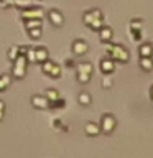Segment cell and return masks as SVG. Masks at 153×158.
<instances>
[{
    "label": "cell",
    "instance_id": "6da1fadb",
    "mask_svg": "<svg viewBox=\"0 0 153 158\" xmlns=\"http://www.w3.org/2000/svg\"><path fill=\"white\" fill-rule=\"evenodd\" d=\"M107 51H109V58H112L117 63H127L128 58H130L127 48L122 46V44H109Z\"/></svg>",
    "mask_w": 153,
    "mask_h": 158
},
{
    "label": "cell",
    "instance_id": "7a4b0ae2",
    "mask_svg": "<svg viewBox=\"0 0 153 158\" xmlns=\"http://www.w3.org/2000/svg\"><path fill=\"white\" fill-rule=\"evenodd\" d=\"M102 12L101 10H89V12L84 15V23L89 25V28L92 30H101L102 25Z\"/></svg>",
    "mask_w": 153,
    "mask_h": 158
},
{
    "label": "cell",
    "instance_id": "3957f363",
    "mask_svg": "<svg viewBox=\"0 0 153 158\" xmlns=\"http://www.w3.org/2000/svg\"><path fill=\"white\" fill-rule=\"evenodd\" d=\"M117 127V118L112 115V114H104L101 118V123H99V128L104 133H112Z\"/></svg>",
    "mask_w": 153,
    "mask_h": 158
},
{
    "label": "cell",
    "instance_id": "277c9868",
    "mask_svg": "<svg viewBox=\"0 0 153 158\" xmlns=\"http://www.w3.org/2000/svg\"><path fill=\"white\" fill-rule=\"evenodd\" d=\"M92 74V66L89 63H82L77 66V79L79 82H87Z\"/></svg>",
    "mask_w": 153,
    "mask_h": 158
},
{
    "label": "cell",
    "instance_id": "5b68a950",
    "mask_svg": "<svg viewBox=\"0 0 153 158\" xmlns=\"http://www.w3.org/2000/svg\"><path fill=\"white\" fill-rule=\"evenodd\" d=\"M140 58H151L153 56V43L151 41H143L138 48Z\"/></svg>",
    "mask_w": 153,
    "mask_h": 158
},
{
    "label": "cell",
    "instance_id": "8992f818",
    "mask_svg": "<svg viewBox=\"0 0 153 158\" xmlns=\"http://www.w3.org/2000/svg\"><path fill=\"white\" fill-rule=\"evenodd\" d=\"M114 69H115V61L112 58L101 59V71L104 74H110V73H114Z\"/></svg>",
    "mask_w": 153,
    "mask_h": 158
},
{
    "label": "cell",
    "instance_id": "52a82bcc",
    "mask_svg": "<svg viewBox=\"0 0 153 158\" xmlns=\"http://www.w3.org/2000/svg\"><path fill=\"white\" fill-rule=\"evenodd\" d=\"M13 74L18 76V77H23V74H25V59H23V56L17 58V63H15V68H13Z\"/></svg>",
    "mask_w": 153,
    "mask_h": 158
},
{
    "label": "cell",
    "instance_id": "ba28073f",
    "mask_svg": "<svg viewBox=\"0 0 153 158\" xmlns=\"http://www.w3.org/2000/svg\"><path fill=\"white\" fill-rule=\"evenodd\" d=\"M72 51H74V54H84L87 51V43L84 40H76L72 43Z\"/></svg>",
    "mask_w": 153,
    "mask_h": 158
},
{
    "label": "cell",
    "instance_id": "9c48e42d",
    "mask_svg": "<svg viewBox=\"0 0 153 158\" xmlns=\"http://www.w3.org/2000/svg\"><path fill=\"white\" fill-rule=\"evenodd\" d=\"M99 36H101L102 43H109L112 40V28L110 27H102L99 30Z\"/></svg>",
    "mask_w": 153,
    "mask_h": 158
},
{
    "label": "cell",
    "instance_id": "30bf717a",
    "mask_svg": "<svg viewBox=\"0 0 153 158\" xmlns=\"http://www.w3.org/2000/svg\"><path fill=\"white\" fill-rule=\"evenodd\" d=\"M48 17H49V20H51V23L56 25V27H61L63 22H64L63 15L59 13V12H56V10H51V12L48 13Z\"/></svg>",
    "mask_w": 153,
    "mask_h": 158
},
{
    "label": "cell",
    "instance_id": "8fae6325",
    "mask_svg": "<svg viewBox=\"0 0 153 158\" xmlns=\"http://www.w3.org/2000/svg\"><path fill=\"white\" fill-rule=\"evenodd\" d=\"M140 68L145 73L153 71V58H140Z\"/></svg>",
    "mask_w": 153,
    "mask_h": 158
},
{
    "label": "cell",
    "instance_id": "7c38bea8",
    "mask_svg": "<svg viewBox=\"0 0 153 158\" xmlns=\"http://www.w3.org/2000/svg\"><path fill=\"white\" fill-rule=\"evenodd\" d=\"M86 133L87 135H91V137H94V135H97L99 132H101V128H99V125L96 122H89V123H86Z\"/></svg>",
    "mask_w": 153,
    "mask_h": 158
},
{
    "label": "cell",
    "instance_id": "4fadbf2b",
    "mask_svg": "<svg viewBox=\"0 0 153 158\" xmlns=\"http://www.w3.org/2000/svg\"><path fill=\"white\" fill-rule=\"evenodd\" d=\"M33 104H35V107H38V109H43V107H46V104H48V99L46 97H41V96H35L33 97Z\"/></svg>",
    "mask_w": 153,
    "mask_h": 158
},
{
    "label": "cell",
    "instance_id": "5bb4252c",
    "mask_svg": "<svg viewBox=\"0 0 153 158\" xmlns=\"http://www.w3.org/2000/svg\"><path fill=\"white\" fill-rule=\"evenodd\" d=\"M142 25L143 22L140 18H135L130 22V27H128V31H142Z\"/></svg>",
    "mask_w": 153,
    "mask_h": 158
},
{
    "label": "cell",
    "instance_id": "9a60e30c",
    "mask_svg": "<svg viewBox=\"0 0 153 158\" xmlns=\"http://www.w3.org/2000/svg\"><path fill=\"white\" fill-rule=\"evenodd\" d=\"M35 53H36V61H46L48 59V51L44 48H38V49H35Z\"/></svg>",
    "mask_w": 153,
    "mask_h": 158
},
{
    "label": "cell",
    "instance_id": "2e32d148",
    "mask_svg": "<svg viewBox=\"0 0 153 158\" xmlns=\"http://www.w3.org/2000/svg\"><path fill=\"white\" fill-rule=\"evenodd\" d=\"M79 102H81L82 104V106H89V104H91V101H92V99H91V96H89V94L87 92H81V94H79Z\"/></svg>",
    "mask_w": 153,
    "mask_h": 158
},
{
    "label": "cell",
    "instance_id": "e0dca14e",
    "mask_svg": "<svg viewBox=\"0 0 153 158\" xmlns=\"http://www.w3.org/2000/svg\"><path fill=\"white\" fill-rule=\"evenodd\" d=\"M10 84V77L8 76H0V91L2 89H5Z\"/></svg>",
    "mask_w": 153,
    "mask_h": 158
},
{
    "label": "cell",
    "instance_id": "ac0fdd59",
    "mask_svg": "<svg viewBox=\"0 0 153 158\" xmlns=\"http://www.w3.org/2000/svg\"><path fill=\"white\" fill-rule=\"evenodd\" d=\"M46 97L53 102L54 99H58V97H59V94H56V91H54V89H49V91H46Z\"/></svg>",
    "mask_w": 153,
    "mask_h": 158
},
{
    "label": "cell",
    "instance_id": "d6986e66",
    "mask_svg": "<svg viewBox=\"0 0 153 158\" xmlns=\"http://www.w3.org/2000/svg\"><path fill=\"white\" fill-rule=\"evenodd\" d=\"M102 87H105V89L112 87V81H110V79H109V77H105V79H104V81H102Z\"/></svg>",
    "mask_w": 153,
    "mask_h": 158
},
{
    "label": "cell",
    "instance_id": "ffe728a7",
    "mask_svg": "<svg viewBox=\"0 0 153 158\" xmlns=\"http://www.w3.org/2000/svg\"><path fill=\"white\" fill-rule=\"evenodd\" d=\"M30 35H31V36H35V38H39V35H41V30H39V28H36V30H30Z\"/></svg>",
    "mask_w": 153,
    "mask_h": 158
},
{
    "label": "cell",
    "instance_id": "44dd1931",
    "mask_svg": "<svg viewBox=\"0 0 153 158\" xmlns=\"http://www.w3.org/2000/svg\"><path fill=\"white\" fill-rule=\"evenodd\" d=\"M15 51H17V48H12V49H10V54H8L10 59H17V54H15Z\"/></svg>",
    "mask_w": 153,
    "mask_h": 158
},
{
    "label": "cell",
    "instance_id": "7402d4cb",
    "mask_svg": "<svg viewBox=\"0 0 153 158\" xmlns=\"http://www.w3.org/2000/svg\"><path fill=\"white\" fill-rule=\"evenodd\" d=\"M3 109H5L3 102H0V118H2V112H3Z\"/></svg>",
    "mask_w": 153,
    "mask_h": 158
},
{
    "label": "cell",
    "instance_id": "603a6c76",
    "mask_svg": "<svg viewBox=\"0 0 153 158\" xmlns=\"http://www.w3.org/2000/svg\"><path fill=\"white\" fill-rule=\"evenodd\" d=\"M150 99H151V102H153V86L150 87Z\"/></svg>",
    "mask_w": 153,
    "mask_h": 158
}]
</instances>
